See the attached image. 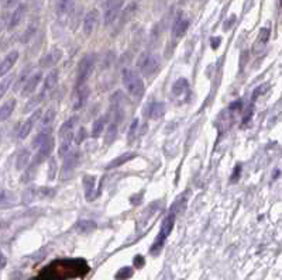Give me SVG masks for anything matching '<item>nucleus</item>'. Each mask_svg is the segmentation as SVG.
Returning <instances> with one entry per match:
<instances>
[{"mask_svg": "<svg viewBox=\"0 0 282 280\" xmlns=\"http://www.w3.org/2000/svg\"><path fill=\"white\" fill-rule=\"evenodd\" d=\"M13 80H14V76H13V75H10V76L4 77V79L0 82V99L6 95V92L9 90L10 85L13 83Z\"/></svg>", "mask_w": 282, "mask_h": 280, "instance_id": "7c9ffc66", "label": "nucleus"}, {"mask_svg": "<svg viewBox=\"0 0 282 280\" xmlns=\"http://www.w3.org/2000/svg\"><path fill=\"white\" fill-rule=\"evenodd\" d=\"M31 76V68H26L23 72H21V75H20L19 80H17V83H16V89L14 90H19L20 87H24V85L27 83V80L30 79Z\"/></svg>", "mask_w": 282, "mask_h": 280, "instance_id": "c85d7f7f", "label": "nucleus"}, {"mask_svg": "<svg viewBox=\"0 0 282 280\" xmlns=\"http://www.w3.org/2000/svg\"><path fill=\"white\" fill-rule=\"evenodd\" d=\"M51 137H52V130H51V128H45V130H42L39 136L33 140V148L39 149L40 146L44 144L45 141H48Z\"/></svg>", "mask_w": 282, "mask_h": 280, "instance_id": "4be33fe9", "label": "nucleus"}, {"mask_svg": "<svg viewBox=\"0 0 282 280\" xmlns=\"http://www.w3.org/2000/svg\"><path fill=\"white\" fill-rule=\"evenodd\" d=\"M85 137H86L85 130H83V128H81V130H79V134H77V137H75V142H77V144H81V142L85 140Z\"/></svg>", "mask_w": 282, "mask_h": 280, "instance_id": "72a5a7b5", "label": "nucleus"}, {"mask_svg": "<svg viewBox=\"0 0 282 280\" xmlns=\"http://www.w3.org/2000/svg\"><path fill=\"white\" fill-rule=\"evenodd\" d=\"M144 114L151 120H157L165 114V105L161 102H151L148 106L144 108Z\"/></svg>", "mask_w": 282, "mask_h": 280, "instance_id": "9d476101", "label": "nucleus"}, {"mask_svg": "<svg viewBox=\"0 0 282 280\" xmlns=\"http://www.w3.org/2000/svg\"><path fill=\"white\" fill-rule=\"evenodd\" d=\"M124 105H126V97L121 92H116L110 99V111L113 116V124L119 126L120 121L124 118Z\"/></svg>", "mask_w": 282, "mask_h": 280, "instance_id": "423d86ee", "label": "nucleus"}, {"mask_svg": "<svg viewBox=\"0 0 282 280\" xmlns=\"http://www.w3.org/2000/svg\"><path fill=\"white\" fill-rule=\"evenodd\" d=\"M105 124H106V117H100V118H97L96 121L93 123V127H92V137L93 138H97V137L102 134V131L105 128Z\"/></svg>", "mask_w": 282, "mask_h": 280, "instance_id": "bb28decb", "label": "nucleus"}, {"mask_svg": "<svg viewBox=\"0 0 282 280\" xmlns=\"http://www.w3.org/2000/svg\"><path fill=\"white\" fill-rule=\"evenodd\" d=\"M136 155L133 154V152H126V154L120 155V156H117L116 159H113L110 164H107V169H116V168H120L121 165L127 164L128 161H131L133 158H134Z\"/></svg>", "mask_w": 282, "mask_h": 280, "instance_id": "6ab92c4d", "label": "nucleus"}, {"mask_svg": "<svg viewBox=\"0 0 282 280\" xmlns=\"http://www.w3.org/2000/svg\"><path fill=\"white\" fill-rule=\"evenodd\" d=\"M75 230L81 232V234H89V232L96 230V222L90 221V220H81V221L77 222Z\"/></svg>", "mask_w": 282, "mask_h": 280, "instance_id": "412c9836", "label": "nucleus"}, {"mask_svg": "<svg viewBox=\"0 0 282 280\" xmlns=\"http://www.w3.org/2000/svg\"><path fill=\"white\" fill-rule=\"evenodd\" d=\"M42 117V110L41 108H37L31 116L23 123V126H21V128H20L19 131V138L20 140H24V138H27L29 137V134H31V130L34 128V126H36V123L39 121L40 118Z\"/></svg>", "mask_w": 282, "mask_h": 280, "instance_id": "6e6552de", "label": "nucleus"}, {"mask_svg": "<svg viewBox=\"0 0 282 280\" xmlns=\"http://www.w3.org/2000/svg\"><path fill=\"white\" fill-rule=\"evenodd\" d=\"M4 265H6V258L0 253V268H3Z\"/></svg>", "mask_w": 282, "mask_h": 280, "instance_id": "58836bf2", "label": "nucleus"}, {"mask_svg": "<svg viewBox=\"0 0 282 280\" xmlns=\"http://www.w3.org/2000/svg\"><path fill=\"white\" fill-rule=\"evenodd\" d=\"M77 161H78V155L72 154L67 156L65 162H64V176H67L74 171V168L77 166Z\"/></svg>", "mask_w": 282, "mask_h": 280, "instance_id": "a878e982", "label": "nucleus"}, {"mask_svg": "<svg viewBox=\"0 0 282 280\" xmlns=\"http://www.w3.org/2000/svg\"><path fill=\"white\" fill-rule=\"evenodd\" d=\"M137 68L141 72L143 76H153L160 68V58L157 57L156 54L146 52L137 61Z\"/></svg>", "mask_w": 282, "mask_h": 280, "instance_id": "39448f33", "label": "nucleus"}, {"mask_svg": "<svg viewBox=\"0 0 282 280\" xmlns=\"http://www.w3.org/2000/svg\"><path fill=\"white\" fill-rule=\"evenodd\" d=\"M30 151L29 149H21L20 151L19 156H17V161H16V169L17 171H23L30 162Z\"/></svg>", "mask_w": 282, "mask_h": 280, "instance_id": "b1692460", "label": "nucleus"}, {"mask_svg": "<svg viewBox=\"0 0 282 280\" xmlns=\"http://www.w3.org/2000/svg\"><path fill=\"white\" fill-rule=\"evenodd\" d=\"M54 118H55V110L51 107V108H48V110L45 111V114L42 117V121H41V123H42V126L47 127L54 121Z\"/></svg>", "mask_w": 282, "mask_h": 280, "instance_id": "2f4dec72", "label": "nucleus"}, {"mask_svg": "<svg viewBox=\"0 0 282 280\" xmlns=\"http://www.w3.org/2000/svg\"><path fill=\"white\" fill-rule=\"evenodd\" d=\"M61 58H62V51L61 49H52V51H49L48 54H45L41 58L40 65L42 68H52V67H55L58 64Z\"/></svg>", "mask_w": 282, "mask_h": 280, "instance_id": "2eb2a0df", "label": "nucleus"}, {"mask_svg": "<svg viewBox=\"0 0 282 280\" xmlns=\"http://www.w3.org/2000/svg\"><path fill=\"white\" fill-rule=\"evenodd\" d=\"M26 11H27V7H26V4H19L16 10L13 11V14H11V17L9 20V24H7V27L9 30H13L14 27H17L20 23H21V20L24 19V16H26Z\"/></svg>", "mask_w": 282, "mask_h": 280, "instance_id": "f3484780", "label": "nucleus"}, {"mask_svg": "<svg viewBox=\"0 0 282 280\" xmlns=\"http://www.w3.org/2000/svg\"><path fill=\"white\" fill-rule=\"evenodd\" d=\"M95 62H96V55L95 54L85 55L83 58L79 61L78 68H77V87L85 86L86 80L90 76L93 68H95Z\"/></svg>", "mask_w": 282, "mask_h": 280, "instance_id": "20e7f679", "label": "nucleus"}, {"mask_svg": "<svg viewBox=\"0 0 282 280\" xmlns=\"http://www.w3.org/2000/svg\"><path fill=\"white\" fill-rule=\"evenodd\" d=\"M210 42H212V47H213L214 49L219 47V42H220V37H214V38L210 39Z\"/></svg>", "mask_w": 282, "mask_h": 280, "instance_id": "e433bc0d", "label": "nucleus"}, {"mask_svg": "<svg viewBox=\"0 0 282 280\" xmlns=\"http://www.w3.org/2000/svg\"><path fill=\"white\" fill-rule=\"evenodd\" d=\"M14 107H16L14 99H9L4 105H1V107H0V121H6L11 116V113L14 111Z\"/></svg>", "mask_w": 282, "mask_h": 280, "instance_id": "a211bd4d", "label": "nucleus"}, {"mask_svg": "<svg viewBox=\"0 0 282 280\" xmlns=\"http://www.w3.org/2000/svg\"><path fill=\"white\" fill-rule=\"evenodd\" d=\"M41 80H42V73L41 72H36L34 75H31L29 80H27V83L23 87V90H21V96H31L36 92V89L39 87Z\"/></svg>", "mask_w": 282, "mask_h": 280, "instance_id": "ddd939ff", "label": "nucleus"}, {"mask_svg": "<svg viewBox=\"0 0 282 280\" xmlns=\"http://www.w3.org/2000/svg\"><path fill=\"white\" fill-rule=\"evenodd\" d=\"M188 89H189V82L186 80L185 77H181V79L176 80L174 86H172V95L174 96H182L188 92Z\"/></svg>", "mask_w": 282, "mask_h": 280, "instance_id": "aec40b11", "label": "nucleus"}, {"mask_svg": "<svg viewBox=\"0 0 282 280\" xmlns=\"http://www.w3.org/2000/svg\"><path fill=\"white\" fill-rule=\"evenodd\" d=\"M54 144H55V142H54V137H51L48 141H45L44 144L41 145L39 149H37V154L34 156L33 164L40 165L41 162H44L49 156V154H51V151H52V148H54Z\"/></svg>", "mask_w": 282, "mask_h": 280, "instance_id": "1a4fd4ad", "label": "nucleus"}, {"mask_svg": "<svg viewBox=\"0 0 282 280\" xmlns=\"http://www.w3.org/2000/svg\"><path fill=\"white\" fill-rule=\"evenodd\" d=\"M74 1H69V0H62L57 3V10H58L59 16H64V14H68L69 11L74 7Z\"/></svg>", "mask_w": 282, "mask_h": 280, "instance_id": "cd10ccee", "label": "nucleus"}, {"mask_svg": "<svg viewBox=\"0 0 282 280\" xmlns=\"http://www.w3.org/2000/svg\"><path fill=\"white\" fill-rule=\"evenodd\" d=\"M189 19H186L184 14H178L176 16L175 21H174V26H172V35L175 38H179L182 37L186 33V30L189 27Z\"/></svg>", "mask_w": 282, "mask_h": 280, "instance_id": "4468645a", "label": "nucleus"}, {"mask_svg": "<svg viewBox=\"0 0 282 280\" xmlns=\"http://www.w3.org/2000/svg\"><path fill=\"white\" fill-rule=\"evenodd\" d=\"M123 83L126 86L127 92L134 97H141L146 92V86L143 79L137 75L136 72H133L131 69H124L123 70Z\"/></svg>", "mask_w": 282, "mask_h": 280, "instance_id": "7ed1b4c3", "label": "nucleus"}, {"mask_svg": "<svg viewBox=\"0 0 282 280\" xmlns=\"http://www.w3.org/2000/svg\"><path fill=\"white\" fill-rule=\"evenodd\" d=\"M77 123H78V117H71L68 121H67L65 124H62V127L59 128V137L69 134V133H74V128L77 126Z\"/></svg>", "mask_w": 282, "mask_h": 280, "instance_id": "393cba45", "label": "nucleus"}, {"mask_svg": "<svg viewBox=\"0 0 282 280\" xmlns=\"http://www.w3.org/2000/svg\"><path fill=\"white\" fill-rule=\"evenodd\" d=\"M83 187H85V197L88 202H93L99 193L96 192V177L95 176H83Z\"/></svg>", "mask_w": 282, "mask_h": 280, "instance_id": "f8f14e48", "label": "nucleus"}, {"mask_svg": "<svg viewBox=\"0 0 282 280\" xmlns=\"http://www.w3.org/2000/svg\"><path fill=\"white\" fill-rule=\"evenodd\" d=\"M134 266H136L137 269H140L141 266H144V258H143L141 255H137L136 258H134Z\"/></svg>", "mask_w": 282, "mask_h": 280, "instance_id": "f704fd0d", "label": "nucleus"}, {"mask_svg": "<svg viewBox=\"0 0 282 280\" xmlns=\"http://www.w3.org/2000/svg\"><path fill=\"white\" fill-rule=\"evenodd\" d=\"M99 24V11L96 9H92L88 11V14L85 16L83 20V31L86 35H90Z\"/></svg>", "mask_w": 282, "mask_h": 280, "instance_id": "9b49d317", "label": "nucleus"}, {"mask_svg": "<svg viewBox=\"0 0 282 280\" xmlns=\"http://www.w3.org/2000/svg\"><path fill=\"white\" fill-rule=\"evenodd\" d=\"M137 127H138V120H134V123L131 124V127H130V131H128V140H131V137H134Z\"/></svg>", "mask_w": 282, "mask_h": 280, "instance_id": "c9c22d12", "label": "nucleus"}, {"mask_svg": "<svg viewBox=\"0 0 282 280\" xmlns=\"http://www.w3.org/2000/svg\"><path fill=\"white\" fill-rule=\"evenodd\" d=\"M175 210L171 209L169 214L164 218V221L161 224V228H160V232H158V235H157L156 241L153 242V245H151V248H150V252H151L153 255H158V253L161 252V249L164 248L166 240H168L169 234H171L174 225H175Z\"/></svg>", "mask_w": 282, "mask_h": 280, "instance_id": "f03ea898", "label": "nucleus"}, {"mask_svg": "<svg viewBox=\"0 0 282 280\" xmlns=\"http://www.w3.org/2000/svg\"><path fill=\"white\" fill-rule=\"evenodd\" d=\"M77 97H78V100L75 103V108H81L86 103V100H88L89 87H86V85L82 87H77Z\"/></svg>", "mask_w": 282, "mask_h": 280, "instance_id": "5701e85b", "label": "nucleus"}, {"mask_svg": "<svg viewBox=\"0 0 282 280\" xmlns=\"http://www.w3.org/2000/svg\"><path fill=\"white\" fill-rule=\"evenodd\" d=\"M123 1H105L103 6H105V24L109 26V24H113L115 20L117 19L120 10L123 9Z\"/></svg>", "mask_w": 282, "mask_h": 280, "instance_id": "0eeeda50", "label": "nucleus"}, {"mask_svg": "<svg viewBox=\"0 0 282 280\" xmlns=\"http://www.w3.org/2000/svg\"><path fill=\"white\" fill-rule=\"evenodd\" d=\"M131 275H133V269H131V268H123L121 271L117 272L116 279L117 280H126V279H128Z\"/></svg>", "mask_w": 282, "mask_h": 280, "instance_id": "473e14b6", "label": "nucleus"}, {"mask_svg": "<svg viewBox=\"0 0 282 280\" xmlns=\"http://www.w3.org/2000/svg\"><path fill=\"white\" fill-rule=\"evenodd\" d=\"M240 169H242V168H240V165H239V166H236V172H234L233 176H232V179H233V180H237V177H239V175H240Z\"/></svg>", "mask_w": 282, "mask_h": 280, "instance_id": "4c0bfd02", "label": "nucleus"}, {"mask_svg": "<svg viewBox=\"0 0 282 280\" xmlns=\"http://www.w3.org/2000/svg\"><path fill=\"white\" fill-rule=\"evenodd\" d=\"M0 29H1V21H0Z\"/></svg>", "mask_w": 282, "mask_h": 280, "instance_id": "ea45409f", "label": "nucleus"}, {"mask_svg": "<svg viewBox=\"0 0 282 280\" xmlns=\"http://www.w3.org/2000/svg\"><path fill=\"white\" fill-rule=\"evenodd\" d=\"M116 138H117V126L112 123V124L109 126V128H107L106 137H105V142H106L107 145L112 144Z\"/></svg>", "mask_w": 282, "mask_h": 280, "instance_id": "c756f323", "label": "nucleus"}, {"mask_svg": "<svg viewBox=\"0 0 282 280\" xmlns=\"http://www.w3.org/2000/svg\"><path fill=\"white\" fill-rule=\"evenodd\" d=\"M90 268L83 258H61L48 263L31 280H69L88 275Z\"/></svg>", "mask_w": 282, "mask_h": 280, "instance_id": "f257e3e1", "label": "nucleus"}, {"mask_svg": "<svg viewBox=\"0 0 282 280\" xmlns=\"http://www.w3.org/2000/svg\"><path fill=\"white\" fill-rule=\"evenodd\" d=\"M17 59H19V52L17 51H11L10 54H7L4 58L0 61V77L4 76L10 69L14 67Z\"/></svg>", "mask_w": 282, "mask_h": 280, "instance_id": "dca6fc26", "label": "nucleus"}]
</instances>
